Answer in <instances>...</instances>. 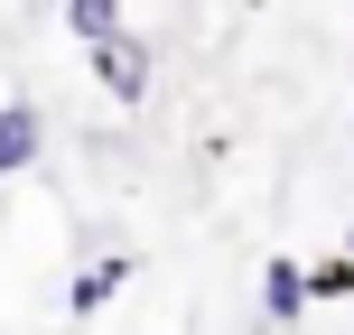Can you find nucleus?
Returning <instances> with one entry per match:
<instances>
[{
	"mask_svg": "<svg viewBox=\"0 0 354 335\" xmlns=\"http://www.w3.org/2000/svg\"><path fill=\"white\" fill-rule=\"evenodd\" d=\"M308 298H354V261H345V251L308 270Z\"/></svg>",
	"mask_w": 354,
	"mask_h": 335,
	"instance_id": "nucleus-6",
	"label": "nucleus"
},
{
	"mask_svg": "<svg viewBox=\"0 0 354 335\" xmlns=\"http://www.w3.org/2000/svg\"><path fill=\"white\" fill-rule=\"evenodd\" d=\"M261 307H270L280 326H299V317H308V270H299V261H270V270H261Z\"/></svg>",
	"mask_w": 354,
	"mask_h": 335,
	"instance_id": "nucleus-4",
	"label": "nucleus"
},
{
	"mask_svg": "<svg viewBox=\"0 0 354 335\" xmlns=\"http://www.w3.org/2000/svg\"><path fill=\"white\" fill-rule=\"evenodd\" d=\"M345 261H354V233H345Z\"/></svg>",
	"mask_w": 354,
	"mask_h": 335,
	"instance_id": "nucleus-7",
	"label": "nucleus"
},
{
	"mask_svg": "<svg viewBox=\"0 0 354 335\" xmlns=\"http://www.w3.org/2000/svg\"><path fill=\"white\" fill-rule=\"evenodd\" d=\"M131 270H140L131 251H103V261H84V270H75V289H66V317H103V307L131 289Z\"/></svg>",
	"mask_w": 354,
	"mask_h": 335,
	"instance_id": "nucleus-2",
	"label": "nucleus"
},
{
	"mask_svg": "<svg viewBox=\"0 0 354 335\" xmlns=\"http://www.w3.org/2000/svg\"><path fill=\"white\" fill-rule=\"evenodd\" d=\"M66 28H75V37H84V47H103V37H122V28H131V19H122V10H112V0H66Z\"/></svg>",
	"mask_w": 354,
	"mask_h": 335,
	"instance_id": "nucleus-5",
	"label": "nucleus"
},
{
	"mask_svg": "<svg viewBox=\"0 0 354 335\" xmlns=\"http://www.w3.org/2000/svg\"><path fill=\"white\" fill-rule=\"evenodd\" d=\"M37 149H47V122H37V103H0V177L37 168Z\"/></svg>",
	"mask_w": 354,
	"mask_h": 335,
	"instance_id": "nucleus-3",
	"label": "nucleus"
},
{
	"mask_svg": "<svg viewBox=\"0 0 354 335\" xmlns=\"http://www.w3.org/2000/svg\"><path fill=\"white\" fill-rule=\"evenodd\" d=\"M84 56H93V84H103L122 112H140V103H149V47H140L131 28H122V37H103V47H84Z\"/></svg>",
	"mask_w": 354,
	"mask_h": 335,
	"instance_id": "nucleus-1",
	"label": "nucleus"
}]
</instances>
